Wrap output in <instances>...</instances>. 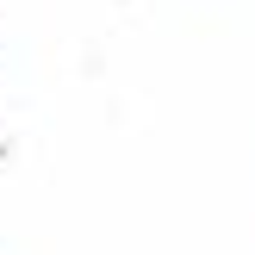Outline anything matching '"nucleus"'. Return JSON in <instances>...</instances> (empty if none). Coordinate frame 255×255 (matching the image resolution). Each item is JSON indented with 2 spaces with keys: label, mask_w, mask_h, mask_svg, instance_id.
<instances>
[]
</instances>
